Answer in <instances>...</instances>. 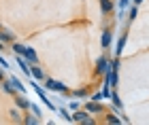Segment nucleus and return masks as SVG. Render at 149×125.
Returning a JSON list of instances; mask_svg holds the SVG:
<instances>
[{
  "mask_svg": "<svg viewBox=\"0 0 149 125\" xmlns=\"http://www.w3.org/2000/svg\"><path fill=\"white\" fill-rule=\"evenodd\" d=\"M70 121H74V123H85V125H96V121L90 117V113L87 110H72V115H70Z\"/></svg>",
  "mask_w": 149,
  "mask_h": 125,
  "instance_id": "f257e3e1",
  "label": "nucleus"
},
{
  "mask_svg": "<svg viewBox=\"0 0 149 125\" xmlns=\"http://www.w3.org/2000/svg\"><path fill=\"white\" fill-rule=\"evenodd\" d=\"M85 110L90 115H100V113H104V106L100 102H96V100H90V102L85 104Z\"/></svg>",
  "mask_w": 149,
  "mask_h": 125,
  "instance_id": "f03ea898",
  "label": "nucleus"
},
{
  "mask_svg": "<svg viewBox=\"0 0 149 125\" xmlns=\"http://www.w3.org/2000/svg\"><path fill=\"white\" fill-rule=\"evenodd\" d=\"M96 72H98V74H107V72H111V62L107 60V57H98V62H96Z\"/></svg>",
  "mask_w": 149,
  "mask_h": 125,
  "instance_id": "7ed1b4c3",
  "label": "nucleus"
},
{
  "mask_svg": "<svg viewBox=\"0 0 149 125\" xmlns=\"http://www.w3.org/2000/svg\"><path fill=\"white\" fill-rule=\"evenodd\" d=\"M45 87L51 89V91H62V93H66V91H68L62 83H58L56 78H45Z\"/></svg>",
  "mask_w": 149,
  "mask_h": 125,
  "instance_id": "20e7f679",
  "label": "nucleus"
},
{
  "mask_svg": "<svg viewBox=\"0 0 149 125\" xmlns=\"http://www.w3.org/2000/svg\"><path fill=\"white\" fill-rule=\"evenodd\" d=\"M30 100H28V98H26V93H22V95H15V106L17 108H24V110H28L30 108Z\"/></svg>",
  "mask_w": 149,
  "mask_h": 125,
  "instance_id": "39448f33",
  "label": "nucleus"
},
{
  "mask_svg": "<svg viewBox=\"0 0 149 125\" xmlns=\"http://www.w3.org/2000/svg\"><path fill=\"white\" fill-rule=\"evenodd\" d=\"M24 57L28 60L30 64H38V55H36V51L32 49V47H26V51H24Z\"/></svg>",
  "mask_w": 149,
  "mask_h": 125,
  "instance_id": "423d86ee",
  "label": "nucleus"
},
{
  "mask_svg": "<svg viewBox=\"0 0 149 125\" xmlns=\"http://www.w3.org/2000/svg\"><path fill=\"white\" fill-rule=\"evenodd\" d=\"M30 74L36 78V81H45V72L40 66H30Z\"/></svg>",
  "mask_w": 149,
  "mask_h": 125,
  "instance_id": "0eeeda50",
  "label": "nucleus"
},
{
  "mask_svg": "<svg viewBox=\"0 0 149 125\" xmlns=\"http://www.w3.org/2000/svg\"><path fill=\"white\" fill-rule=\"evenodd\" d=\"M0 41H2L4 45H6V43H9V45H13V43H15V36H13L11 32H6V30H2V28H0Z\"/></svg>",
  "mask_w": 149,
  "mask_h": 125,
  "instance_id": "6e6552de",
  "label": "nucleus"
},
{
  "mask_svg": "<svg viewBox=\"0 0 149 125\" xmlns=\"http://www.w3.org/2000/svg\"><path fill=\"white\" fill-rule=\"evenodd\" d=\"M111 43H113V34H111L109 30H104L102 32V38H100V45L107 49V47H111Z\"/></svg>",
  "mask_w": 149,
  "mask_h": 125,
  "instance_id": "1a4fd4ad",
  "label": "nucleus"
},
{
  "mask_svg": "<svg viewBox=\"0 0 149 125\" xmlns=\"http://www.w3.org/2000/svg\"><path fill=\"white\" fill-rule=\"evenodd\" d=\"M34 91H36V93H38V98H40V100H43V102L47 104V108H51V110H56V106H53V104H51L49 100H47V95H45V91H43V89H40V87H38V85H34Z\"/></svg>",
  "mask_w": 149,
  "mask_h": 125,
  "instance_id": "9d476101",
  "label": "nucleus"
},
{
  "mask_svg": "<svg viewBox=\"0 0 149 125\" xmlns=\"http://www.w3.org/2000/svg\"><path fill=\"white\" fill-rule=\"evenodd\" d=\"M24 123L26 125H38L40 123V117H36L34 113H32V115H24Z\"/></svg>",
  "mask_w": 149,
  "mask_h": 125,
  "instance_id": "9b49d317",
  "label": "nucleus"
},
{
  "mask_svg": "<svg viewBox=\"0 0 149 125\" xmlns=\"http://www.w3.org/2000/svg\"><path fill=\"white\" fill-rule=\"evenodd\" d=\"M100 9H102V13H111L113 11V0H100Z\"/></svg>",
  "mask_w": 149,
  "mask_h": 125,
  "instance_id": "f8f14e48",
  "label": "nucleus"
},
{
  "mask_svg": "<svg viewBox=\"0 0 149 125\" xmlns=\"http://www.w3.org/2000/svg\"><path fill=\"white\" fill-rule=\"evenodd\" d=\"M104 121H107V123H111V125H119V123H124V119H119V117H115V115H111V113L104 117Z\"/></svg>",
  "mask_w": 149,
  "mask_h": 125,
  "instance_id": "ddd939ff",
  "label": "nucleus"
},
{
  "mask_svg": "<svg viewBox=\"0 0 149 125\" xmlns=\"http://www.w3.org/2000/svg\"><path fill=\"white\" fill-rule=\"evenodd\" d=\"M13 51H15V55H24L26 45H22V43H13Z\"/></svg>",
  "mask_w": 149,
  "mask_h": 125,
  "instance_id": "4468645a",
  "label": "nucleus"
},
{
  "mask_svg": "<svg viewBox=\"0 0 149 125\" xmlns=\"http://www.w3.org/2000/svg\"><path fill=\"white\" fill-rule=\"evenodd\" d=\"M11 83H13V87H15L17 91H22V93H26V87L22 83H19V78H15V76H11Z\"/></svg>",
  "mask_w": 149,
  "mask_h": 125,
  "instance_id": "2eb2a0df",
  "label": "nucleus"
},
{
  "mask_svg": "<svg viewBox=\"0 0 149 125\" xmlns=\"http://www.w3.org/2000/svg\"><path fill=\"white\" fill-rule=\"evenodd\" d=\"M124 47H126V34L119 38V43H117V49H115V53H117V55H121V51H124Z\"/></svg>",
  "mask_w": 149,
  "mask_h": 125,
  "instance_id": "dca6fc26",
  "label": "nucleus"
},
{
  "mask_svg": "<svg viewBox=\"0 0 149 125\" xmlns=\"http://www.w3.org/2000/svg\"><path fill=\"white\" fill-rule=\"evenodd\" d=\"M2 89L6 91V93H15V91H17L15 87H13V83H4V85H2Z\"/></svg>",
  "mask_w": 149,
  "mask_h": 125,
  "instance_id": "f3484780",
  "label": "nucleus"
},
{
  "mask_svg": "<svg viewBox=\"0 0 149 125\" xmlns=\"http://www.w3.org/2000/svg\"><path fill=\"white\" fill-rule=\"evenodd\" d=\"M11 117H13V121H15V123H24V119H22V117H19V113H17L15 108L11 110Z\"/></svg>",
  "mask_w": 149,
  "mask_h": 125,
  "instance_id": "a211bd4d",
  "label": "nucleus"
},
{
  "mask_svg": "<svg viewBox=\"0 0 149 125\" xmlns=\"http://www.w3.org/2000/svg\"><path fill=\"white\" fill-rule=\"evenodd\" d=\"M30 110H32L36 117H43V113H40V106H36V104H30Z\"/></svg>",
  "mask_w": 149,
  "mask_h": 125,
  "instance_id": "6ab92c4d",
  "label": "nucleus"
},
{
  "mask_svg": "<svg viewBox=\"0 0 149 125\" xmlns=\"http://www.w3.org/2000/svg\"><path fill=\"white\" fill-rule=\"evenodd\" d=\"M74 98H87V89H77L74 91Z\"/></svg>",
  "mask_w": 149,
  "mask_h": 125,
  "instance_id": "aec40b11",
  "label": "nucleus"
},
{
  "mask_svg": "<svg viewBox=\"0 0 149 125\" xmlns=\"http://www.w3.org/2000/svg\"><path fill=\"white\" fill-rule=\"evenodd\" d=\"M128 4H130V0H119V11H121V13H124Z\"/></svg>",
  "mask_w": 149,
  "mask_h": 125,
  "instance_id": "412c9836",
  "label": "nucleus"
},
{
  "mask_svg": "<svg viewBox=\"0 0 149 125\" xmlns=\"http://www.w3.org/2000/svg\"><path fill=\"white\" fill-rule=\"evenodd\" d=\"M136 15H139V9H136V6H132V11H130V19H134Z\"/></svg>",
  "mask_w": 149,
  "mask_h": 125,
  "instance_id": "4be33fe9",
  "label": "nucleus"
},
{
  "mask_svg": "<svg viewBox=\"0 0 149 125\" xmlns=\"http://www.w3.org/2000/svg\"><path fill=\"white\" fill-rule=\"evenodd\" d=\"M60 113H62V115L66 117V119H68V121H70V113H68V110H66V108H60Z\"/></svg>",
  "mask_w": 149,
  "mask_h": 125,
  "instance_id": "5701e85b",
  "label": "nucleus"
},
{
  "mask_svg": "<svg viewBox=\"0 0 149 125\" xmlns=\"http://www.w3.org/2000/svg\"><path fill=\"white\" fill-rule=\"evenodd\" d=\"M0 66H4V68H9V62H6L4 57H0Z\"/></svg>",
  "mask_w": 149,
  "mask_h": 125,
  "instance_id": "b1692460",
  "label": "nucleus"
},
{
  "mask_svg": "<svg viewBox=\"0 0 149 125\" xmlns=\"http://www.w3.org/2000/svg\"><path fill=\"white\" fill-rule=\"evenodd\" d=\"M134 4H136V6H139V4H143V0H134Z\"/></svg>",
  "mask_w": 149,
  "mask_h": 125,
  "instance_id": "393cba45",
  "label": "nucleus"
},
{
  "mask_svg": "<svg viewBox=\"0 0 149 125\" xmlns=\"http://www.w3.org/2000/svg\"><path fill=\"white\" fill-rule=\"evenodd\" d=\"M0 81H4V74H2V72H0Z\"/></svg>",
  "mask_w": 149,
  "mask_h": 125,
  "instance_id": "a878e982",
  "label": "nucleus"
}]
</instances>
